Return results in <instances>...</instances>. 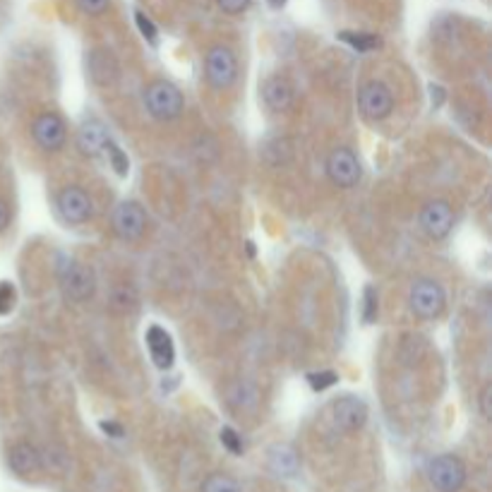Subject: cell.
<instances>
[{
    "label": "cell",
    "mask_w": 492,
    "mask_h": 492,
    "mask_svg": "<svg viewBox=\"0 0 492 492\" xmlns=\"http://www.w3.org/2000/svg\"><path fill=\"white\" fill-rule=\"evenodd\" d=\"M32 137L43 151H58L63 150L65 140H68V130H65L60 115L41 114L32 123Z\"/></svg>",
    "instance_id": "8fae6325"
},
{
    "label": "cell",
    "mask_w": 492,
    "mask_h": 492,
    "mask_svg": "<svg viewBox=\"0 0 492 492\" xmlns=\"http://www.w3.org/2000/svg\"><path fill=\"white\" fill-rule=\"evenodd\" d=\"M378 291L372 288V286H368L363 291V322L365 324H372V322L378 320Z\"/></svg>",
    "instance_id": "603a6c76"
},
{
    "label": "cell",
    "mask_w": 492,
    "mask_h": 492,
    "mask_svg": "<svg viewBox=\"0 0 492 492\" xmlns=\"http://www.w3.org/2000/svg\"><path fill=\"white\" fill-rule=\"evenodd\" d=\"M358 108L368 121H385L394 111V96L382 82H368L358 92Z\"/></svg>",
    "instance_id": "52a82bcc"
},
{
    "label": "cell",
    "mask_w": 492,
    "mask_h": 492,
    "mask_svg": "<svg viewBox=\"0 0 492 492\" xmlns=\"http://www.w3.org/2000/svg\"><path fill=\"white\" fill-rule=\"evenodd\" d=\"M101 430H104V433H106V435H111V437H123L125 435V430H123V425L121 423H111V421H104L99 425Z\"/></svg>",
    "instance_id": "4dcf8cb0"
},
{
    "label": "cell",
    "mask_w": 492,
    "mask_h": 492,
    "mask_svg": "<svg viewBox=\"0 0 492 492\" xmlns=\"http://www.w3.org/2000/svg\"><path fill=\"white\" fill-rule=\"evenodd\" d=\"M135 22H137V27H140V32H142L144 39H147L151 46H157L159 32H157V27H154V22H151L144 13H140V10L135 13Z\"/></svg>",
    "instance_id": "484cf974"
},
{
    "label": "cell",
    "mask_w": 492,
    "mask_h": 492,
    "mask_svg": "<svg viewBox=\"0 0 492 492\" xmlns=\"http://www.w3.org/2000/svg\"><path fill=\"white\" fill-rule=\"evenodd\" d=\"M17 300V291L10 281H0V314H10Z\"/></svg>",
    "instance_id": "d4e9b609"
},
{
    "label": "cell",
    "mask_w": 492,
    "mask_h": 492,
    "mask_svg": "<svg viewBox=\"0 0 492 492\" xmlns=\"http://www.w3.org/2000/svg\"><path fill=\"white\" fill-rule=\"evenodd\" d=\"M58 281H60V291L65 300L70 303H85L96 291V281H94V271L85 267L77 260H63L58 267Z\"/></svg>",
    "instance_id": "6da1fadb"
},
{
    "label": "cell",
    "mask_w": 492,
    "mask_h": 492,
    "mask_svg": "<svg viewBox=\"0 0 492 492\" xmlns=\"http://www.w3.org/2000/svg\"><path fill=\"white\" fill-rule=\"evenodd\" d=\"M202 492H241L236 478H231L226 473H212L202 483Z\"/></svg>",
    "instance_id": "ffe728a7"
},
{
    "label": "cell",
    "mask_w": 492,
    "mask_h": 492,
    "mask_svg": "<svg viewBox=\"0 0 492 492\" xmlns=\"http://www.w3.org/2000/svg\"><path fill=\"white\" fill-rule=\"evenodd\" d=\"M219 3V7H222L226 14H241L248 10L250 0H216Z\"/></svg>",
    "instance_id": "f1b7e54d"
},
{
    "label": "cell",
    "mask_w": 492,
    "mask_h": 492,
    "mask_svg": "<svg viewBox=\"0 0 492 492\" xmlns=\"http://www.w3.org/2000/svg\"><path fill=\"white\" fill-rule=\"evenodd\" d=\"M205 75L214 89H229L238 77V60L233 50L226 46H214L207 50L205 58Z\"/></svg>",
    "instance_id": "277c9868"
},
{
    "label": "cell",
    "mask_w": 492,
    "mask_h": 492,
    "mask_svg": "<svg viewBox=\"0 0 492 492\" xmlns=\"http://www.w3.org/2000/svg\"><path fill=\"white\" fill-rule=\"evenodd\" d=\"M108 142V132L104 128V123L87 121L77 132V147L82 150L85 157H99L104 154V147Z\"/></svg>",
    "instance_id": "5bb4252c"
},
{
    "label": "cell",
    "mask_w": 492,
    "mask_h": 492,
    "mask_svg": "<svg viewBox=\"0 0 492 492\" xmlns=\"http://www.w3.org/2000/svg\"><path fill=\"white\" fill-rule=\"evenodd\" d=\"M411 310H414L415 317L421 320H437L440 314L444 313V305H447V296H444V288L433 278H418L414 286H411Z\"/></svg>",
    "instance_id": "3957f363"
},
{
    "label": "cell",
    "mask_w": 492,
    "mask_h": 492,
    "mask_svg": "<svg viewBox=\"0 0 492 492\" xmlns=\"http://www.w3.org/2000/svg\"><path fill=\"white\" fill-rule=\"evenodd\" d=\"M10 226V207H7L5 202L0 200V233Z\"/></svg>",
    "instance_id": "1f68e13d"
},
{
    "label": "cell",
    "mask_w": 492,
    "mask_h": 492,
    "mask_svg": "<svg viewBox=\"0 0 492 492\" xmlns=\"http://www.w3.org/2000/svg\"><path fill=\"white\" fill-rule=\"evenodd\" d=\"M490 401H492V387L486 385L483 387V392H480V411H483V415H486V418H490L492 415Z\"/></svg>",
    "instance_id": "f546056e"
},
{
    "label": "cell",
    "mask_w": 492,
    "mask_h": 492,
    "mask_svg": "<svg viewBox=\"0 0 492 492\" xmlns=\"http://www.w3.org/2000/svg\"><path fill=\"white\" fill-rule=\"evenodd\" d=\"M222 444L231 451V454H243V450H245L243 437L238 435L233 428H223L222 430Z\"/></svg>",
    "instance_id": "4316f807"
},
{
    "label": "cell",
    "mask_w": 492,
    "mask_h": 492,
    "mask_svg": "<svg viewBox=\"0 0 492 492\" xmlns=\"http://www.w3.org/2000/svg\"><path fill=\"white\" fill-rule=\"evenodd\" d=\"M430 483L437 492H459L466 483L464 461L454 454H442L430 461Z\"/></svg>",
    "instance_id": "5b68a950"
},
{
    "label": "cell",
    "mask_w": 492,
    "mask_h": 492,
    "mask_svg": "<svg viewBox=\"0 0 492 492\" xmlns=\"http://www.w3.org/2000/svg\"><path fill=\"white\" fill-rule=\"evenodd\" d=\"M58 212L68 223H85L92 219L94 207L82 187L68 186L58 193Z\"/></svg>",
    "instance_id": "30bf717a"
},
{
    "label": "cell",
    "mask_w": 492,
    "mask_h": 492,
    "mask_svg": "<svg viewBox=\"0 0 492 492\" xmlns=\"http://www.w3.org/2000/svg\"><path fill=\"white\" fill-rule=\"evenodd\" d=\"M111 223H114L115 236L121 241H140L147 229V214L144 209L137 205V202H121L118 207L114 209V216H111Z\"/></svg>",
    "instance_id": "ba28073f"
},
{
    "label": "cell",
    "mask_w": 492,
    "mask_h": 492,
    "mask_svg": "<svg viewBox=\"0 0 492 492\" xmlns=\"http://www.w3.org/2000/svg\"><path fill=\"white\" fill-rule=\"evenodd\" d=\"M264 104L271 111H286L293 104V87L286 77H269L262 87Z\"/></svg>",
    "instance_id": "e0dca14e"
},
{
    "label": "cell",
    "mask_w": 492,
    "mask_h": 492,
    "mask_svg": "<svg viewBox=\"0 0 492 492\" xmlns=\"http://www.w3.org/2000/svg\"><path fill=\"white\" fill-rule=\"evenodd\" d=\"M144 106L157 121H173L183 114V94L176 85L157 79L144 89Z\"/></svg>",
    "instance_id": "7a4b0ae2"
},
{
    "label": "cell",
    "mask_w": 492,
    "mask_h": 492,
    "mask_svg": "<svg viewBox=\"0 0 492 492\" xmlns=\"http://www.w3.org/2000/svg\"><path fill=\"white\" fill-rule=\"evenodd\" d=\"M334 425L343 433H356L368 423V406L358 396H342L332 404Z\"/></svg>",
    "instance_id": "7c38bea8"
},
{
    "label": "cell",
    "mask_w": 492,
    "mask_h": 492,
    "mask_svg": "<svg viewBox=\"0 0 492 492\" xmlns=\"http://www.w3.org/2000/svg\"><path fill=\"white\" fill-rule=\"evenodd\" d=\"M360 161L349 147H339L327 157V176L336 187H356L360 180Z\"/></svg>",
    "instance_id": "8992f818"
},
{
    "label": "cell",
    "mask_w": 492,
    "mask_h": 492,
    "mask_svg": "<svg viewBox=\"0 0 492 492\" xmlns=\"http://www.w3.org/2000/svg\"><path fill=\"white\" fill-rule=\"evenodd\" d=\"M269 464L278 476H293L298 471V457H296V451L291 447H277L271 451Z\"/></svg>",
    "instance_id": "ac0fdd59"
},
{
    "label": "cell",
    "mask_w": 492,
    "mask_h": 492,
    "mask_svg": "<svg viewBox=\"0 0 492 492\" xmlns=\"http://www.w3.org/2000/svg\"><path fill=\"white\" fill-rule=\"evenodd\" d=\"M336 379H339V375L332 370L307 375V382H310V387H313L314 392H324V389H329L332 385H336Z\"/></svg>",
    "instance_id": "cb8c5ba5"
},
{
    "label": "cell",
    "mask_w": 492,
    "mask_h": 492,
    "mask_svg": "<svg viewBox=\"0 0 492 492\" xmlns=\"http://www.w3.org/2000/svg\"><path fill=\"white\" fill-rule=\"evenodd\" d=\"M7 461H10V469H13L17 476H32V473H36L41 469V454H39L36 447H32V444L27 442L14 444L13 450H10Z\"/></svg>",
    "instance_id": "2e32d148"
},
{
    "label": "cell",
    "mask_w": 492,
    "mask_h": 492,
    "mask_svg": "<svg viewBox=\"0 0 492 492\" xmlns=\"http://www.w3.org/2000/svg\"><path fill=\"white\" fill-rule=\"evenodd\" d=\"M104 154H106L108 161H111V166H114V171L118 173L121 178H125L130 171V161H128V157L123 154L121 147H118V144H115L111 137H108L106 147H104Z\"/></svg>",
    "instance_id": "44dd1931"
},
{
    "label": "cell",
    "mask_w": 492,
    "mask_h": 492,
    "mask_svg": "<svg viewBox=\"0 0 492 492\" xmlns=\"http://www.w3.org/2000/svg\"><path fill=\"white\" fill-rule=\"evenodd\" d=\"M144 339H147V346H150L154 365H157L159 370H169L173 365V360H176V349H173L171 334H169L166 329L159 327V324H151V327L147 329V336H144Z\"/></svg>",
    "instance_id": "4fadbf2b"
},
{
    "label": "cell",
    "mask_w": 492,
    "mask_h": 492,
    "mask_svg": "<svg viewBox=\"0 0 492 492\" xmlns=\"http://www.w3.org/2000/svg\"><path fill=\"white\" fill-rule=\"evenodd\" d=\"M75 3L85 14H101L108 7V0H75Z\"/></svg>",
    "instance_id": "83f0119b"
},
{
    "label": "cell",
    "mask_w": 492,
    "mask_h": 492,
    "mask_svg": "<svg viewBox=\"0 0 492 492\" xmlns=\"http://www.w3.org/2000/svg\"><path fill=\"white\" fill-rule=\"evenodd\" d=\"M269 3V7H274V10H281V7L286 5V0H267Z\"/></svg>",
    "instance_id": "d6a6232c"
},
{
    "label": "cell",
    "mask_w": 492,
    "mask_h": 492,
    "mask_svg": "<svg viewBox=\"0 0 492 492\" xmlns=\"http://www.w3.org/2000/svg\"><path fill=\"white\" fill-rule=\"evenodd\" d=\"M421 229L428 233L433 241H442L454 229V212L450 202L433 200L421 209Z\"/></svg>",
    "instance_id": "9c48e42d"
},
{
    "label": "cell",
    "mask_w": 492,
    "mask_h": 492,
    "mask_svg": "<svg viewBox=\"0 0 492 492\" xmlns=\"http://www.w3.org/2000/svg\"><path fill=\"white\" fill-rule=\"evenodd\" d=\"M339 39H342L343 43H349L351 49H356L358 53H368V50H375L382 46L379 36L368 34V32H342Z\"/></svg>",
    "instance_id": "d6986e66"
},
{
    "label": "cell",
    "mask_w": 492,
    "mask_h": 492,
    "mask_svg": "<svg viewBox=\"0 0 492 492\" xmlns=\"http://www.w3.org/2000/svg\"><path fill=\"white\" fill-rule=\"evenodd\" d=\"M137 305V293L132 286L123 284L115 286L114 288V307L115 310H121V313H128L132 307Z\"/></svg>",
    "instance_id": "7402d4cb"
},
{
    "label": "cell",
    "mask_w": 492,
    "mask_h": 492,
    "mask_svg": "<svg viewBox=\"0 0 492 492\" xmlns=\"http://www.w3.org/2000/svg\"><path fill=\"white\" fill-rule=\"evenodd\" d=\"M87 65H89V77L96 85L108 87L118 79V63L108 50H92L89 58H87Z\"/></svg>",
    "instance_id": "9a60e30c"
}]
</instances>
